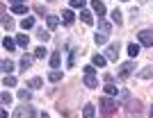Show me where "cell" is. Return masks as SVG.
I'll list each match as a JSON object with an SVG mask.
<instances>
[{
    "mask_svg": "<svg viewBox=\"0 0 153 118\" xmlns=\"http://www.w3.org/2000/svg\"><path fill=\"white\" fill-rule=\"evenodd\" d=\"M98 107H101V116L103 118H110V116H114V114L119 111V102H114L110 95H108V98H101Z\"/></svg>",
    "mask_w": 153,
    "mask_h": 118,
    "instance_id": "1",
    "label": "cell"
},
{
    "mask_svg": "<svg viewBox=\"0 0 153 118\" xmlns=\"http://www.w3.org/2000/svg\"><path fill=\"white\" fill-rule=\"evenodd\" d=\"M126 105H128V118H142V102L140 100L130 98Z\"/></svg>",
    "mask_w": 153,
    "mask_h": 118,
    "instance_id": "2",
    "label": "cell"
},
{
    "mask_svg": "<svg viewBox=\"0 0 153 118\" xmlns=\"http://www.w3.org/2000/svg\"><path fill=\"white\" fill-rule=\"evenodd\" d=\"M135 68H137V62H135V59L121 64V66H119V80H128V77H130V73H133Z\"/></svg>",
    "mask_w": 153,
    "mask_h": 118,
    "instance_id": "3",
    "label": "cell"
},
{
    "mask_svg": "<svg viewBox=\"0 0 153 118\" xmlns=\"http://www.w3.org/2000/svg\"><path fill=\"white\" fill-rule=\"evenodd\" d=\"M12 118H34V109L30 105H21V107H16V111L12 114Z\"/></svg>",
    "mask_w": 153,
    "mask_h": 118,
    "instance_id": "4",
    "label": "cell"
},
{
    "mask_svg": "<svg viewBox=\"0 0 153 118\" xmlns=\"http://www.w3.org/2000/svg\"><path fill=\"white\" fill-rule=\"evenodd\" d=\"M137 41H140L142 45L151 48V45H153V32H151V30H142V32H137Z\"/></svg>",
    "mask_w": 153,
    "mask_h": 118,
    "instance_id": "5",
    "label": "cell"
},
{
    "mask_svg": "<svg viewBox=\"0 0 153 118\" xmlns=\"http://www.w3.org/2000/svg\"><path fill=\"white\" fill-rule=\"evenodd\" d=\"M105 57H108V62H119V43H110L105 50Z\"/></svg>",
    "mask_w": 153,
    "mask_h": 118,
    "instance_id": "6",
    "label": "cell"
},
{
    "mask_svg": "<svg viewBox=\"0 0 153 118\" xmlns=\"http://www.w3.org/2000/svg\"><path fill=\"white\" fill-rule=\"evenodd\" d=\"M91 9L96 12V16H105L108 14V7H105V2H101V0H91Z\"/></svg>",
    "mask_w": 153,
    "mask_h": 118,
    "instance_id": "7",
    "label": "cell"
},
{
    "mask_svg": "<svg viewBox=\"0 0 153 118\" xmlns=\"http://www.w3.org/2000/svg\"><path fill=\"white\" fill-rule=\"evenodd\" d=\"M48 64H51V68H53V70H57L59 66H62V55H59L57 50H55V52H53V55H51V59H48Z\"/></svg>",
    "mask_w": 153,
    "mask_h": 118,
    "instance_id": "8",
    "label": "cell"
},
{
    "mask_svg": "<svg viewBox=\"0 0 153 118\" xmlns=\"http://www.w3.org/2000/svg\"><path fill=\"white\" fill-rule=\"evenodd\" d=\"M16 45H19V43H16V39H12V37H5V39H2V48L9 50V52H14Z\"/></svg>",
    "mask_w": 153,
    "mask_h": 118,
    "instance_id": "9",
    "label": "cell"
},
{
    "mask_svg": "<svg viewBox=\"0 0 153 118\" xmlns=\"http://www.w3.org/2000/svg\"><path fill=\"white\" fill-rule=\"evenodd\" d=\"M57 25H59V18L57 16H46V30H57Z\"/></svg>",
    "mask_w": 153,
    "mask_h": 118,
    "instance_id": "10",
    "label": "cell"
},
{
    "mask_svg": "<svg viewBox=\"0 0 153 118\" xmlns=\"http://www.w3.org/2000/svg\"><path fill=\"white\" fill-rule=\"evenodd\" d=\"M2 27H5L7 32H12L14 27H16V23H14L12 16H7V14H2Z\"/></svg>",
    "mask_w": 153,
    "mask_h": 118,
    "instance_id": "11",
    "label": "cell"
},
{
    "mask_svg": "<svg viewBox=\"0 0 153 118\" xmlns=\"http://www.w3.org/2000/svg\"><path fill=\"white\" fill-rule=\"evenodd\" d=\"M137 77H140V80H153V66H146V68H142L140 73H137Z\"/></svg>",
    "mask_w": 153,
    "mask_h": 118,
    "instance_id": "12",
    "label": "cell"
},
{
    "mask_svg": "<svg viewBox=\"0 0 153 118\" xmlns=\"http://www.w3.org/2000/svg\"><path fill=\"white\" fill-rule=\"evenodd\" d=\"M0 68H2V73H5V75H12V70H14V62H12V59H2Z\"/></svg>",
    "mask_w": 153,
    "mask_h": 118,
    "instance_id": "13",
    "label": "cell"
},
{
    "mask_svg": "<svg viewBox=\"0 0 153 118\" xmlns=\"http://www.w3.org/2000/svg\"><path fill=\"white\" fill-rule=\"evenodd\" d=\"M98 30H101L103 34H110V30H112V23H110V21H105V18H101V21H98Z\"/></svg>",
    "mask_w": 153,
    "mask_h": 118,
    "instance_id": "14",
    "label": "cell"
},
{
    "mask_svg": "<svg viewBox=\"0 0 153 118\" xmlns=\"http://www.w3.org/2000/svg\"><path fill=\"white\" fill-rule=\"evenodd\" d=\"M73 18H76V16H73L71 9H64V12H62V23L64 25H71V23H73Z\"/></svg>",
    "mask_w": 153,
    "mask_h": 118,
    "instance_id": "15",
    "label": "cell"
},
{
    "mask_svg": "<svg viewBox=\"0 0 153 118\" xmlns=\"http://www.w3.org/2000/svg\"><path fill=\"white\" fill-rule=\"evenodd\" d=\"M16 43H19L21 48H27V45H30V39H27V34H23V32H21V34H16Z\"/></svg>",
    "mask_w": 153,
    "mask_h": 118,
    "instance_id": "16",
    "label": "cell"
},
{
    "mask_svg": "<svg viewBox=\"0 0 153 118\" xmlns=\"http://www.w3.org/2000/svg\"><path fill=\"white\" fill-rule=\"evenodd\" d=\"M85 86H87V89H96V86H98L96 75H87V77H85Z\"/></svg>",
    "mask_w": 153,
    "mask_h": 118,
    "instance_id": "17",
    "label": "cell"
},
{
    "mask_svg": "<svg viewBox=\"0 0 153 118\" xmlns=\"http://www.w3.org/2000/svg\"><path fill=\"white\" fill-rule=\"evenodd\" d=\"M44 86V80L41 77H32V80H27V89H41Z\"/></svg>",
    "mask_w": 153,
    "mask_h": 118,
    "instance_id": "18",
    "label": "cell"
},
{
    "mask_svg": "<svg viewBox=\"0 0 153 118\" xmlns=\"http://www.w3.org/2000/svg\"><path fill=\"white\" fill-rule=\"evenodd\" d=\"M80 21H82V23H87V25H91V23H94V16H91V12L82 9V12H80Z\"/></svg>",
    "mask_w": 153,
    "mask_h": 118,
    "instance_id": "19",
    "label": "cell"
},
{
    "mask_svg": "<svg viewBox=\"0 0 153 118\" xmlns=\"http://www.w3.org/2000/svg\"><path fill=\"white\" fill-rule=\"evenodd\" d=\"M94 116H96L94 105H85V109H82V118H94Z\"/></svg>",
    "mask_w": 153,
    "mask_h": 118,
    "instance_id": "20",
    "label": "cell"
},
{
    "mask_svg": "<svg viewBox=\"0 0 153 118\" xmlns=\"http://www.w3.org/2000/svg\"><path fill=\"white\" fill-rule=\"evenodd\" d=\"M91 59H94V66H101V68L108 64V57H105V55H94Z\"/></svg>",
    "mask_w": 153,
    "mask_h": 118,
    "instance_id": "21",
    "label": "cell"
},
{
    "mask_svg": "<svg viewBox=\"0 0 153 118\" xmlns=\"http://www.w3.org/2000/svg\"><path fill=\"white\" fill-rule=\"evenodd\" d=\"M21 27H23V30H32V27H34V18H32V16H25V18L21 21Z\"/></svg>",
    "mask_w": 153,
    "mask_h": 118,
    "instance_id": "22",
    "label": "cell"
},
{
    "mask_svg": "<svg viewBox=\"0 0 153 118\" xmlns=\"http://www.w3.org/2000/svg\"><path fill=\"white\" fill-rule=\"evenodd\" d=\"M94 43H96V45H105V43H108V34H103V32H98V34L94 37Z\"/></svg>",
    "mask_w": 153,
    "mask_h": 118,
    "instance_id": "23",
    "label": "cell"
},
{
    "mask_svg": "<svg viewBox=\"0 0 153 118\" xmlns=\"http://www.w3.org/2000/svg\"><path fill=\"white\" fill-rule=\"evenodd\" d=\"M105 95H110V98H112V95H119V89H117L114 84H105Z\"/></svg>",
    "mask_w": 153,
    "mask_h": 118,
    "instance_id": "24",
    "label": "cell"
},
{
    "mask_svg": "<svg viewBox=\"0 0 153 118\" xmlns=\"http://www.w3.org/2000/svg\"><path fill=\"white\" fill-rule=\"evenodd\" d=\"M30 66H32V57H30V55H25L23 59H21V70H27Z\"/></svg>",
    "mask_w": 153,
    "mask_h": 118,
    "instance_id": "25",
    "label": "cell"
},
{
    "mask_svg": "<svg viewBox=\"0 0 153 118\" xmlns=\"http://www.w3.org/2000/svg\"><path fill=\"white\" fill-rule=\"evenodd\" d=\"M12 12L14 14H27V5L23 2V5H12Z\"/></svg>",
    "mask_w": 153,
    "mask_h": 118,
    "instance_id": "26",
    "label": "cell"
},
{
    "mask_svg": "<svg viewBox=\"0 0 153 118\" xmlns=\"http://www.w3.org/2000/svg\"><path fill=\"white\" fill-rule=\"evenodd\" d=\"M2 84H5V86H16V77H12V75H5V77H2Z\"/></svg>",
    "mask_w": 153,
    "mask_h": 118,
    "instance_id": "27",
    "label": "cell"
},
{
    "mask_svg": "<svg viewBox=\"0 0 153 118\" xmlns=\"http://www.w3.org/2000/svg\"><path fill=\"white\" fill-rule=\"evenodd\" d=\"M128 55L135 59V57L140 55V45H137V43H130V45H128Z\"/></svg>",
    "mask_w": 153,
    "mask_h": 118,
    "instance_id": "28",
    "label": "cell"
},
{
    "mask_svg": "<svg viewBox=\"0 0 153 118\" xmlns=\"http://www.w3.org/2000/svg\"><path fill=\"white\" fill-rule=\"evenodd\" d=\"M76 57H78V48H76V50H71V55H69V62H66V66H69V68H73V64H76Z\"/></svg>",
    "mask_w": 153,
    "mask_h": 118,
    "instance_id": "29",
    "label": "cell"
},
{
    "mask_svg": "<svg viewBox=\"0 0 153 118\" xmlns=\"http://www.w3.org/2000/svg\"><path fill=\"white\" fill-rule=\"evenodd\" d=\"M37 37L41 39V41H48V39H51V30H37Z\"/></svg>",
    "mask_w": 153,
    "mask_h": 118,
    "instance_id": "30",
    "label": "cell"
},
{
    "mask_svg": "<svg viewBox=\"0 0 153 118\" xmlns=\"http://www.w3.org/2000/svg\"><path fill=\"white\" fill-rule=\"evenodd\" d=\"M85 5H87L85 0H71V7H73V9H80V12H82Z\"/></svg>",
    "mask_w": 153,
    "mask_h": 118,
    "instance_id": "31",
    "label": "cell"
},
{
    "mask_svg": "<svg viewBox=\"0 0 153 118\" xmlns=\"http://www.w3.org/2000/svg\"><path fill=\"white\" fill-rule=\"evenodd\" d=\"M62 77H64V75L59 73V70H53V73L48 75V80H51V82H59V80H62Z\"/></svg>",
    "mask_w": 153,
    "mask_h": 118,
    "instance_id": "32",
    "label": "cell"
},
{
    "mask_svg": "<svg viewBox=\"0 0 153 118\" xmlns=\"http://www.w3.org/2000/svg\"><path fill=\"white\" fill-rule=\"evenodd\" d=\"M16 95H19L21 100H27V102H30V98H32V95H30V91H27V89H21V91H19V93H16Z\"/></svg>",
    "mask_w": 153,
    "mask_h": 118,
    "instance_id": "33",
    "label": "cell"
},
{
    "mask_svg": "<svg viewBox=\"0 0 153 118\" xmlns=\"http://www.w3.org/2000/svg\"><path fill=\"white\" fill-rule=\"evenodd\" d=\"M34 57H37V59H44V57H46V48H44V45H39V48L34 50Z\"/></svg>",
    "mask_w": 153,
    "mask_h": 118,
    "instance_id": "34",
    "label": "cell"
},
{
    "mask_svg": "<svg viewBox=\"0 0 153 118\" xmlns=\"http://www.w3.org/2000/svg\"><path fill=\"white\" fill-rule=\"evenodd\" d=\"M112 21H114V23H119V25H121L123 16H121V12H119V9H114V12H112Z\"/></svg>",
    "mask_w": 153,
    "mask_h": 118,
    "instance_id": "35",
    "label": "cell"
},
{
    "mask_svg": "<svg viewBox=\"0 0 153 118\" xmlns=\"http://www.w3.org/2000/svg\"><path fill=\"white\" fill-rule=\"evenodd\" d=\"M130 100V93L128 91H119V102H128Z\"/></svg>",
    "mask_w": 153,
    "mask_h": 118,
    "instance_id": "36",
    "label": "cell"
},
{
    "mask_svg": "<svg viewBox=\"0 0 153 118\" xmlns=\"http://www.w3.org/2000/svg\"><path fill=\"white\" fill-rule=\"evenodd\" d=\"M2 105H12V95H9V91H5V93H2Z\"/></svg>",
    "mask_w": 153,
    "mask_h": 118,
    "instance_id": "37",
    "label": "cell"
},
{
    "mask_svg": "<svg viewBox=\"0 0 153 118\" xmlns=\"http://www.w3.org/2000/svg\"><path fill=\"white\" fill-rule=\"evenodd\" d=\"M34 14H39V16H46V9L41 5H34Z\"/></svg>",
    "mask_w": 153,
    "mask_h": 118,
    "instance_id": "38",
    "label": "cell"
},
{
    "mask_svg": "<svg viewBox=\"0 0 153 118\" xmlns=\"http://www.w3.org/2000/svg\"><path fill=\"white\" fill-rule=\"evenodd\" d=\"M103 80H105V84H112V80H114V75H110V73H108L105 77H103Z\"/></svg>",
    "mask_w": 153,
    "mask_h": 118,
    "instance_id": "39",
    "label": "cell"
},
{
    "mask_svg": "<svg viewBox=\"0 0 153 118\" xmlns=\"http://www.w3.org/2000/svg\"><path fill=\"white\" fill-rule=\"evenodd\" d=\"M85 75H94V66H85Z\"/></svg>",
    "mask_w": 153,
    "mask_h": 118,
    "instance_id": "40",
    "label": "cell"
},
{
    "mask_svg": "<svg viewBox=\"0 0 153 118\" xmlns=\"http://www.w3.org/2000/svg\"><path fill=\"white\" fill-rule=\"evenodd\" d=\"M7 2H14V5H23L25 0H7Z\"/></svg>",
    "mask_w": 153,
    "mask_h": 118,
    "instance_id": "41",
    "label": "cell"
},
{
    "mask_svg": "<svg viewBox=\"0 0 153 118\" xmlns=\"http://www.w3.org/2000/svg\"><path fill=\"white\" fill-rule=\"evenodd\" d=\"M0 118H9V116H7V111H5V109L0 111Z\"/></svg>",
    "mask_w": 153,
    "mask_h": 118,
    "instance_id": "42",
    "label": "cell"
},
{
    "mask_svg": "<svg viewBox=\"0 0 153 118\" xmlns=\"http://www.w3.org/2000/svg\"><path fill=\"white\" fill-rule=\"evenodd\" d=\"M41 118H51V116H48V114H41Z\"/></svg>",
    "mask_w": 153,
    "mask_h": 118,
    "instance_id": "43",
    "label": "cell"
},
{
    "mask_svg": "<svg viewBox=\"0 0 153 118\" xmlns=\"http://www.w3.org/2000/svg\"><path fill=\"white\" fill-rule=\"evenodd\" d=\"M149 116H151V118H153V107H151V111H149Z\"/></svg>",
    "mask_w": 153,
    "mask_h": 118,
    "instance_id": "44",
    "label": "cell"
}]
</instances>
